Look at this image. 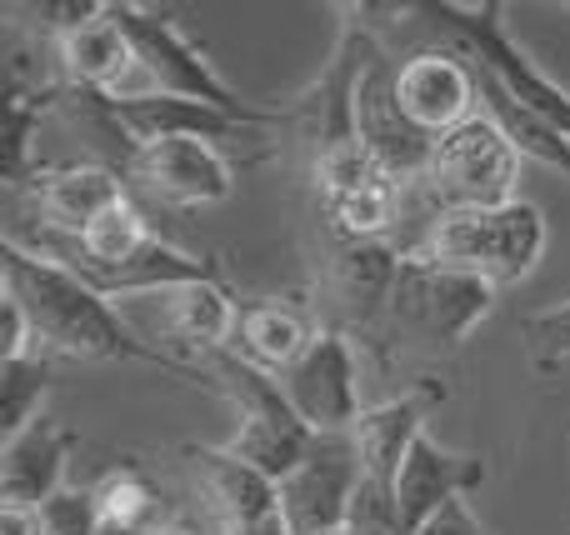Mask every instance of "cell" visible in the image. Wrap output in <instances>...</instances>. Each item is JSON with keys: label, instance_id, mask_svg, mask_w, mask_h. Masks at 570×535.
I'll use <instances>...</instances> for the list:
<instances>
[{"label": "cell", "instance_id": "obj_2", "mask_svg": "<svg viewBox=\"0 0 570 535\" xmlns=\"http://www.w3.org/2000/svg\"><path fill=\"white\" fill-rule=\"evenodd\" d=\"M395 30L411 40V50H461L471 66H481L491 80H501L535 120L570 140V90L556 76H546L531 56L511 40L501 6H435V0H415V6H391ZM405 50V56H411Z\"/></svg>", "mask_w": 570, "mask_h": 535}, {"label": "cell", "instance_id": "obj_1", "mask_svg": "<svg viewBox=\"0 0 570 535\" xmlns=\"http://www.w3.org/2000/svg\"><path fill=\"white\" fill-rule=\"evenodd\" d=\"M0 286L26 310L40 356L86 360V366L146 360V366H160L170 376H200V366H180V360L160 356L156 346H146L120 320V310L100 290H90L76 270L56 266V260L36 256V250L16 246V240H6V250H0Z\"/></svg>", "mask_w": 570, "mask_h": 535}, {"label": "cell", "instance_id": "obj_5", "mask_svg": "<svg viewBox=\"0 0 570 535\" xmlns=\"http://www.w3.org/2000/svg\"><path fill=\"white\" fill-rule=\"evenodd\" d=\"M546 210L535 200H511L495 210H445L431 216L425 236L415 240V256H431L441 266L471 270V276L491 280L495 290L525 280L546 256Z\"/></svg>", "mask_w": 570, "mask_h": 535}, {"label": "cell", "instance_id": "obj_25", "mask_svg": "<svg viewBox=\"0 0 570 535\" xmlns=\"http://www.w3.org/2000/svg\"><path fill=\"white\" fill-rule=\"evenodd\" d=\"M345 535H411L401 521L395 486L361 476V486H355V496H351V511H345Z\"/></svg>", "mask_w": 570, "mask_h": 535}, {"label": "cell", "instance_id": "obj_26", "mask_svg": "<svg viewBox=\"0 0 570 535\" xmlns=\"http://www.w3.org/2000/svg\"><path fill=\"white\" fill-rule=\"evenodd\" d=\"M521 336H525V346H531V356H535V366H541V370L566 366V360H570V300L525 316L521 320Z\"/></svg>", "mask_w": 570, "mask_h": 535}, {"label": "cell", "instance_id": "obj_23", "mask_svg": "<svg viewBox=\"0 0 570 535\" xmlns=\"http://www.w3.org/2000/svg\"><path fill=\"white\" fill-rule=\"evenodd\" d=\"M90 496H96V516H100V531L106 535H146L166 516L160 486L140 466H130V460L110 466L106 476L90 486Z\"/></svg>", "mask_w": 570, "mask_h": 535}, {"label": "cell", "instance_id": "obj_13", "mask_svg": "<svg viewBox=\"0 0 570 535\" xmlns=\"http://www.w3.org/2000/svg\"><path fill=\"white\" fill-rule=\"evenodd\" d=\"M395 100H401L405 120L415 130L441 140L445 130L481 116V76L461 50H411V56L395 60Z\"/></svg>", "mask_w": 570, "mask_h": 535}, {"label": "cell", "instance_id": "obj_3", "mask_svg": "<svg viewBox=\"0 0 570 535\" xmlns=\"http://www.w3.org/2000/svg\"><path fill=\"white\" fill-rule=\"evenodd\" d=\"M495 296L501 290L491 280L471 276V270L401 250V276H395L391 310H385L381 330L395 346L425 350V356H451L485 326V316L495 310Z\"/></svg>", "mask_w": 570, "mask_h": 535}, {"label": "cell", "instance_id": "obj_27", "mask_svg": "<svg viewBox=\"0 0 570 535\" xmlns=\"http://www.w3.org/2000/svg\"><path fill=\"white\" fill-rule=\"evenodd\" d=\"M36 516H40V535H100L96 496H90V491H76V486L50 496Z\"/></svg>", "mask_w": 570, "mask_h": 535}, {"label": "cell", "instance_id": "obj_28", "mask_svg": "<svg viewBox=\"0 0 570 535\" xmlns=\"http://www.w3.org/2000/svg\"><path fill=\"white\" fill-rule=\"evenodd\" d=\"M26 356H40V350H36V330H30L26 310L6 296V300H0V366H6V360H26Z\"/></svg>", "mask_w": 570, "mask_h": 535}, {"label": "cell", "instance_id": "obj_6", "mask_svg": "<svg viewBox=\"0 0 570 535\" xmlns=\"http://www.w3.org/2000/svg\"><path fill=\"white\" fill-rule=\"evenodd\" d=\"M110 10H116L120 30H126L130 46H136V60H140V70H146L156 96L206 100V106L236 116L240 126H285V106H261V100L240 96V90L200 56L196 40L170 20V10L130 6V0H110Z\"/></svg>", "mask_w": 570, "mask_h": 535}, {"label": "cell", "instance_id": "obj_18", "mask_svg": "<svg viewBox=\"0 0 570 535\" xmlns=\"http://www.w3.org/2000/svg\"><path fill=\"white\" fill-rule=\"evenodd\" d=\"M76 446H80L76 430L50 416H40L36 426L20 430V436H10L6 446H0V506L40 511L50 496H60Z\"/></svg>", "mask_w": 570, "mask_h": 535}, {"label": "cell", "instance_id": "obj_19", "mask_svg": "<svg viewBox=\"0 0 570 535\" xmlns=\"http://www.w3.org/2000/svg\"><path fill=\"white\" fill-rule=\"evenodd\" d=\"M441 400H445V386H415V390H405V396L365 406L351 430L355 456H361V476L395 486L411 446L425 436V416H431V406H441Z\"/></svg>", "mask_w": 570, "mask_h": 535}, {"label": "cell", "instance_id": "obj_31", "mask_svg": "<svg viewBox=\"0 0 570 535\" xmlns=\"http://www.w3.org/2000/svg\"><path fill=\"white\" fill-rule=\"evenodd\" d=\"M220 535H291V526H285V516L276 511V516H261V521H250V526H230Z\"/></svg>", "mask_w": 570, "mask_h": 535}, {"label": "cell", "instance_id": "obj_29", "mask_svg": "<svg viewBox=\"0 0 570 535\" xmlns=\"http://www.w3.org/2000/svg\"><path fill=\"white\" fill-rule=\"evenodd\" d=\"M415 535H491V531H485L481 521L471 516V506H465V501H451V506L435 511V516L425 521Z\"/></svg>", "mask_w": 570, "mask_h": 535}, {"label": "cell", "instance_id": "obj_21", "mask_svg": "<svg viewBox=\"0 0 570 535\" xmlns=\"http://www.w3.org/2000/svg\"><path fill=\"white\" fill-rule=\"evenodd\" d=\"M186 460L196 466L200 491L220 511V531L250 526L261 516L281 511V486L271 476H261L256 466H246L240 456H230L226 446H186Z\"/></svg>", "mask_w": 570, "mask_h": 535}, {"label": "cell", "instance_id": "obj_11", "mask_svg": "<svg viewBox=\"0 0 570 535\" xmlns=\"http://www.w3.org/2000/svg\"><path fill=\"white\" fill-rule=\"evenodd\" d=\"M355 140L401 190L405 186L421 190L435 156V140L405 120L401 100H395V56L381 40H375L371 60L361 70V86H355Z\"/></svg>", "mask_w": 570, "mask_h": 535}, {"label": "cell", "instance_id": "obj_8", "mask_svg": "<svg viewBox=\"0 0 570 535\" xmlns=\"http://www.w3.org/2000/svg\"><path fill=\"white\" fill-rule=\"evenodd\" d=\"M50 46H56L60 86L70 96H106V100L156 96L110 0L106 6H70L66 20L50 26Z\"/></svg>", "mask_w": 570, "mask_h": 535}, {"label": "cell", "instance_id": "obj_4", "mask_svg": "<svg viewBox=\"0 0 570 535\" xmlns=\"http://www.w3.org/2000/svg\"><path fill=\"white\" fill-rule=\"evenodd\" d=\"M196 366H200V380L216 386L220 396H226V406L236 410V430H230L226 450L281 486L305 460V450H311V440H315V430L305 426V420L295 416V406L285 400L281 380L271 376V370L250 366L236 350L200 356Z\"/></svg>", "mask_w": 570, "mask_h": 535}, {"label": "cell", "instance_id": "obj_22", "mask_svg": "<svg viewBox=\"0 0 570 535\" xmlns=\"http://www.w3.org/2000/svg\"><path fill=\"white\" fill-rule=\"evenodd\" d=\"M160 310H166V330L176 336V346L196 350V360L236 346L240 300L230 296L226 280H196V286L170 290L160 296Z\"/></svg>", "mask_w": 570, "mask_h": 535}, {"label": "cell", "instance_id": "obj_14", "mask_svg": "<svg viewBox=\"0 0 570 535\" xmlns=\"http://www.w3.org/2000/svg\"><path fill=\"white\" fill-rule=\"evenodd\" d=\"M361 486V456L351 436H315L305 460L281 480V516L291 535L345 531V511Z\"/></svg>", "mask_w": 570, "mask_h": 535}, {"label": "cell", "instance_id": "obj_24", "mask_svg": "<svg viewBox=\"0 0 570 535\" xmlns=\"http://www.w3.org/2000/svg\"><path fill=\"white\" fill-rule=\"evenodd\" d=\"M46 396H50L46 356H26V360H6L0 366V430H6V440L36 426Z\"/></svg>", "mask_w": 570, "mask_h": 535}, {"label": "cell", "instance_id": "obj_17", "mask_svg": "<svg viewBox=\"0 0 570 535\" xmlns=\"http://www.w3.org/2000/svg\"><path fill=\"white\" fill-rule=\"evenodd\" d=\"M485 476H491V470H485L481 456H465V450L441 446V440L425 430V436L411 446V456H405L401 476H395V501H401L405 531L415 535L441 506L465 501L475 486H485Z\"/></svg>", "mask_w": 570, "mask_h": 535}, {"label": "cell", "instance_id": "obj_7", "mask_svg": "<svg viewBox=\"0 0 570 535\" xmlns=\"http://www.w3.org/2000/svg\"><path fill=\"white\" fill-rule=\"evenodd\" d=\"M521 166L525 156L511 140V130L491 110H481V116H471L465 126L445 130L435 140L421 190L435 206V216H445V210H495L521 200Z\"/></svg>", "mask_w": 570, "mask_h": 535}, {"label": "cell", "instance_id": "obj_12", "mask_svg": "<svg viewBox=\"0 0 570 535\" xmlns=\"http://www.w3.org/2000/svg\"><path fill=\"white\" fill-rule=\"evenodd\" d=\"M276 380H281L285 400L295 406V416H301L315 436H351L365 410L361 356H355V340L335 326H321L311 350Z\"/></svg>", "mask_w": 570, "mask_h": 535}, {"label": "cell", "instance_id": "obj_32", "mask_svg": "<svg viewBox=\"0 0 570 535\" xmlns=\"http://www.w3.org/2000/svg\"><path fill=\"white\" fill-rule=\"evenodd\" d=\"M146 535H206V531H200V521H196V516H160Z\"/></svg>", "mask_w": 570, "mask_h": 535}, {"label": "cell", "instance_id": "obj_20", "mask_svg": "<svg viewBox=\"0 0 570 535\" xmlns=\"http://www.w3.org/2000/svg\"><path fill=\"white\" fill-rule=\"evenodd\" d=\"M321 336L315 316L295 300L266 296V300H240V326H236V356H246L250 366L285 376L295 360L311 350V340Z\"/></svg>", "mask_w": 570, "mask_h": 535}, {"label": "cell", "instance_id": "obj_15", "mask_svg": "<svg viewBox=\"0 0 570 535\" xmlns=\"http://www.w3.org/2000/svg\"><path fill=\"white\" fill-rule=\"evenodd\" d=\"M395 276H401V250L385 246V240H331L325 296L335 306V330H345V336L381 330Z\"/></svg>", "mask_w": 570, "mask_h": 535}, {"label": "cell", "instance_id": "obj_30", "mask_svg": "<svg viewBox=\"0 0 570 535\" xmlns=\"http://www.w3.org/2000/svg\"><path fill=\"white\" fill-rule=\"evenodd\" d=\"M0 535H40V516L30 506H0Z\"/></svg>", "mask_w": 570, "mask_h": 535}, {"label": "cell", "instance_id": "obj_10", "mask_svg": "<svg viewBox=\"0 0 570 535\" xmlns=\"http://www.w3.org/2000/svg\"><path fill=\"white\" fill-rule=\"evenodd\" d=\"M315 206L331 240H385L401 216V186L361 150V140L311 156Z\"/></svg>", "mask_w": 570, "mask_h": 535}, {"label": "cell", "instance_id": "obj_16", "mask_svg": "<svg viewBox=\"0 0 570 535\" xmlns=\"http://www.w3.org/2000/svg\"><path fill=\"white\" fill-rule=\"evenodd\" d=\"M16 196L30 200V216L40 220L36 230L80 236L100 210L126 200L130 186L110 160H66V166H36V176H30L26 190H16Z\"/></svg>", "mask_w": 570, "mask_h": 535}, {"label": "cell", "instance_id": "obj_9", "mask_svg": "<svg viewBox=\"0 0 570 535\" xmlns=\"http://www.w3.org/2000/svg\"><path fill=\"white\" fill-rule=\"evenodd\" d=\"M130 196H146L166 210H206L236 196V160L216 140H150L120 160Z\"/></svg>", "mask_w": 570, "mask_h": 535}, {"label": "cell", "instance_id": "obj_33", "mask_svg": "<svg viewBox=\"0 0 570 535\" xmlns=\"http://www.w3.org/2000/svg\"><path fill=\"white\" fill-rule=\"evenodd\" d=\"M100 535H106V531H100Z\"/></svg>", "mask_w": 570, "mask_h": 535}]
</instances>
